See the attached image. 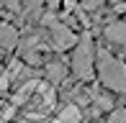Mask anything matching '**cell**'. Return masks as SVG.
Listing matches in <instances>:
<instances>
[{
    "mask_svg": "<svg viewBox=\"0 0 126 123\" xmlns=\"http://www.w3.org/2000/svg\"><path fill=\"white\" fill-rule=\"evenodd\" d=\"M95 69H98L100 82L113 92H126V64L118 62L113 54L98 51L95 57Z\"/></svg>",
    "mask_w": 126,
    "mask_h": 123,
    "instance_id": "obj_1",
    "label": "cell"
},
{
    "mask_svg": "<svg viewBox=\"0 0 126 123\" xmlns=\"http://www.w3.org/2000/svg\"><path fill=\"white\" fill-rule=\"evenodd\" d=\"M72 72H75L77 80L88 82L90 77L95 74V49H93V41L90 38H82L77 44L75 54H72Z\"/></svg>",
    "mask_w": 126,
    "mask_h": 123,
    "instance_id": "obj_2",
    "label": "cell"
},
{
    "mask_svg": "<svg viewBox=\"0 0 126 123\" xmlns=\"http://www.w3.org/2000/svg\"><path fill=\"white\" fill-rule=\"evenodd\" d=\"M51 41H54V49L64 51V49H72L77 44V36L64 23H51Z\"/></svg>",
    "mask_w": 126,
    "mask_h": 123,
    "instance_id": "obj_3",
    "label": "cell"
},
{
    "mask_svg": "<svg viewBox=\"0 0 126 123\" xmlns=\"http://www.w3.org/2000/svg\"><path fill=\"white\" fill-rule=\"evenodd\" d=\"M103 33H106V38H108V41H113V44H126V18L108 23Z\"/></svg>",
    "mask_w": 126,
    "mask_h": 123,
    "instance_id": "obj_4",
    "label": "cell"
},
{
    "mask_svg": "<svg viewBox=\"0 0 126 123\" xmlns=\"http://www.w3.org/2000/svg\"><path fill=\"white\" fill-rule=\"evenodd\" d=\"M18 44V31L10 23H0V49H16Z\"/></svg>",
    "mask_w": 126,
    "mask_h": 123,
    "instance_id": "obj_5",
    "label": "cell"
},
{
    "mask_svg": "<svg viewBox=\"0 0 126 123\" xmlns=\"http://www.w3.org/2000/svg\"><path fill=\"white\" fill-rule=\"evenodd\" d=\"M80 118H82V113H80V108L75 103H67L64 108H62L59 118H57L54 123H80Z\"/></svg>",
    "mask_w": 126,
    "mask_h": 123,
    "instance_id": "obj_6",
    "label": "cell"
},
{
    "mask_svg": "<svg viewBox=\"0 0 126 123\" xmlns=\"http://www.w3.org/2000/svg\"><path fill=\"white\" fill-rule=\"evenodd\" d=\"M47 77H49V82H62L67 77V64L64 62H49L47 64Z\"/></svg>",
    "mask_w": 126,
    "mask_h": 123,
    "instance_id": "obj_7",
    "label": "cell"
},
{
    "mask_svg": "<svg viewBox=\"0 0 126 123\" xmlns=\"http://www.w3.org/2000/svg\"><path fill=\"white\" fill-rule=\"evenodd\" d=\"M108 123H126V108H121V110H113V113L108 115Z\"/></svg>",
    "mask_w": 126,
    "mask_h": 123,
    "instance_id": "obj_8",
    "label": "cell"
},
{
    "mask_svg": "<svg viewBox=\"0 0 126 123\" xmlns=\"http://www.w3.org/2000/svg\"><path fill=\"white\" fill-rule=\"evenodd\" d=\"M111 98H106V95H98V98H95V108H98V110H108V108H111Z\"/></svg>",
    "mask_w": 126,
    "mask_h": 123,
    "instance_id": "obj_9",
    "label": "cell"
},
{
    "mask_svg": "<svg viewBox=\"0 0 126 123\" xmlns=\"http://www.w3.org/2000/svg\"><path fill=\"white\" fill-rule=\"evenodd\" d=\"M8 85H10V77H8V72L3 67V57H0V90H5Z\"/></svg>",
    "mask_w": 126,
    "mask_h": 123,
    "instance_id": "obj_10",
    "label": "cell"
},
{
    "mask_svg": "<svg viewBox=\"0 0 126 123\" xmlns=\"http://www.w3.org/2000/svg\"><path fill=\"white\" fill-rule=\"evenodd\" d=\"M21 123H41L39 118H28V121H21Z\"/></svg>",
    "mask_w": 126,
    "mask_h": 123,
    "instance_id": "obj_11",
    "label": "cell"
},
{
    "mask_svg": "<svg viewBox=\"0 0 126 123\" xmlns=\"http://www.w3.org/2000/svg\"><path fill=\"white\" fill-rule=\"evenodd\" d=\"M111 3H118V5H121V3H126V0H111Z\"/></svg>",
    "mask_w": 126,
    "mask_h": 123,
    "instance_id": "obj_12",
    "label": "cell"
},
{
    "mask_svg": "<svg viewBox=\"0 0 126 123\" xmlns=\"http://www.w3.org/2000/svg\"><path fill=\"white\" fill-rule=\"evenodd\" d=\"M118 8H121V10H126V3H121V5H118Z\"/></svg>",
    "mask_w": 126,
    "mask_h": 123,
    "instance_id": "obj_13",
    "label": "cell"
},
{
    "mask_svg": "<svg viewBox=\"0 0 126 123\" xmlns=\"http://www.w3.org/2000/svg\"><path fill=\"white\" fill-rule=\"evenodd\" d=\"M3 5H5V0H0V8H3Z\"/></svg>",
    "mask_w": 126,
    "mask_h": 123,
    "instance_id": "obj_14",
    "label": "cell"
}]
</instances>
